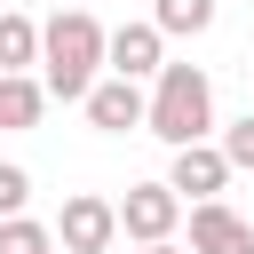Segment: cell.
<instances>
[{
	"label": "cell",
	"mask_w": 254,
	"mask_h": 254,
	"mask_svg": "<svg viewBox=\"0 0 254 254\" xmlns=\"http://www.w3.org/2000/svg\"><path fill=\"white\" fill-rule=\"evenodd\" d=\"M103 71V24L87 8H56V24H40V95L79 103Z\"/></svg>",
	"instance_id": "cell-1"
},
{
	"label": "cell",
	"mask_w": 254,
	"mask_h": 254,
	"mask_svg": "<svg viewBox=\"0 0 254 254\" xmlns=\"http://www.w3.org/2000/svg\"><path fill=\"white\" fill-rule=\"evenodd\" d=\"M143 127H151L167 151L206 143V135H214V79H206L198 64H159V79H151V95H143Z\"/></svg>",
	"instance_id": "cell-2"
},
{
	"label": "cell",
	"mask_w": 254,
	"mask_h": 254,
	"mask_svg": "<svg viewBox=\"0 0 254 254\" xmlns=\"http://www.w3.org/2000/svg\"><path fill=\"white\" fill-rule=\"evenodd\" d=\"M48 238H56V254H111V238H119V214H111V198H95V190H71Z\"/></svg>",
	"instance_id": "cell-3"
},
{
	"label": "cell",
	"mask_w": 254,
	"mask_h": 254,
	"mask_svg": "<svg viewBox=\"0 0 254 254\" xmlns=\"http://www.w3.org/2000/svg\"><path fill=\"white\" fill-rule=\"evenodd\" d=\"M111 214H119V230H127L135 246H159V238H175V222H183V198H175L167 183H135V190H127Z\"/></svg>",
	"instance_id": "cell-4"
},
{
	"label": "cell",
	"mask_w": 254,
	"mask_h": 254,
	"mask_svg": "<svg viewBox=\"0 0 254 254\" xmlns=\"http://www.w3.org/2000/svg\"><path fill=\"white\" fill-rule=\"evenodd\" d=\"M103 64H111V79H159V64H167V40L151 32V24H119V32H103Z\"/></svg>",
	"instance_id": "cell-5"
},
{
	"label": "cell",
	"mask_w": 254,
	"mask_h": 254,
	"mask_svg": "<svg viewBox=\"0 0 254 254\" xmlns=\"http://www.w3.org/2000/svg\"><path fill=\"white\" fill-rule=\"evenodd\" d=\"M222 183H230V167H222V151H214V143H183V151H175V167H167V190H175V198H190V206L222 198Z\"/></svg>",
	"instance_id": "cell-6"
},
{
	"label": "cell",
	"mask_w": 254,
	"mask_h": 254,
	"mask_svg": "<svg viewBox=\"0 0 254 254\" xmlns=\"http://www.w3.org/2000/svg\"><path fill=\"white\" fill-rule=\"evenodd\" d=\"M190 254H254V222L230 214L222 198L190 206Z\"/></svg>",
	"instance_id": "cell-7"
},
{
	"label": "cell",
	"mask_w": 254,
	"mask_h": 254,
	"mask_svg": "<svg viewBox=\"0 0 254 254\" xmlns=\"http://www.w3.org/2000/svg\"><path fill=\"white\" fill-rule=\"evenodd\" d=\"M79 103H87V127H103V135L143 127V87H135V79H95Z\"/></svg>",
	"instance_id": "cell-8"
},
{
	"label": "cell",
	"mask_w": 254,
	"mask_h": 254,
	"mask_svg": "<svg viewBox=\"0 0 254 254\" xmlns=\"http://www.w3.org/2000/svg\"><path fill=\"white\" fill-rule=\"evenodd\" d=\"M40 111H48L40 79H32V71H0V135H24V127H40Z\"/></svg>",
	"instance_id": "cell-9"
},
{
	"label": "cell",
	"mask_w": 254,
	"mask_h": 254,
	"mask_svg": "<svg viewBox=\"0 0 254 254\" xmlns=\"http://www.w3.org/2000/svg\"><path fill=\"white\" fill-rule=\"evenodd\" d=\"M206 24H214V0H159L151 8V32L159 40H198Z\"/></svg>",
	"instance_id": "cell-10"
},
{
	"label": "cell",
	"mask_w": 254,
	"mask_h": 254,
	"mask_svg": "<svg viewBox=\"0 0 254 254\" xmlns=\"http://www.w3.org/2000/svg\"><path fill=\"white\" fill-rule=\"evenodd\" d=\"M32 64H40V24L8 8L0 16V71H32Z\"/></svg>",
	"instance_id": "cell-11"
},
{
	"label": "cell",
	"mask_w": 254,
	"mask_h": 254,
	"mask_svg": "<svg viewBox=\"0 0 254 254\" xmlns=\"http://www.w3.org/2000/svg\"><path fill=\"white\" fill-rule=\"evenodd\" d=\"M48 246H56V238H48L32 214H8V222H0V254H48Z\"/></svg>",
	"instance_id": "cell-12"
},
{
	"label": "cell",
	"mask_w": 254,
	"mask_h": 254,
	"mask_svg": "<svg viewBox=\"0 0 254 254\" xmlns=\"http://www.w3.org/2000/svg\"><path fill=\"white\" fill-rule=\"evenodd\" d=\"M214 151H222V167H230V175H238V167H254V111H246V119H230Z\"/></svg>",
	"instance_id": "cell-13"
},
{
	"label": "cell",
	"mask_w": 254,
	"mask_h": 254,
	"mask_svg": "<svg viewBox=\"0 0 254 254\" xmlns=\"http://www.w3.org/2000/svg\"><path fill=\"white\" fill-rule=\"evenodd\" d=\"M24 206H32V175H24L16 159H0V222H8V214H24Z\"/></svg>",
	"instance_id": "cell-14"
},
{
	"label": "cell",
	"mask_w": 254,
	"mask_h": 254,
	"mask_svg": "<svg viewBox=\"0 0 254 254\" xmlns=\"http://www.w3.org/2000/svg\"><path fill=\"white\" fill-rule=\"evenodd\" d=\"M135 254H175V246H167V238H159V246H135Z\"/></svg>",
	"instance_id": "cell-15"
},
{
	"label": "cell",
	"mask_w": 254,
	"mask_h": 254,
	"mask_svg": "<svg viewBox=\"0 0 254 254\" xmlns=\"http://www.w3.org/2000/svg\"><path fill=\"white\" fill-rule=\"evenodd\" d=\"M71 8H79V0H71Z\"/></svg>",
	"instance_id": "cell-16"
},
{
	"label": "cell",
	"mask_w": 254,
	"mask_h": 254,
	"mask_svg": "<svg viewBox=\"0 0 254 254\" xmlns=\"http://www.w3.org/2000/svg\"><path fill=\"white\" fill-rule=\"evenodd\" d=\"M48 254H56V246H48Z\"/></svg>",
	"instance_id": "cell-17"
}]
</instances>
